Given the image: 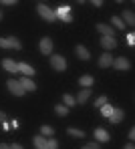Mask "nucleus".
I'll use <instances>...</instances> for the list:
<instances>
[{"label": "nucleus", "instance_id": "obj_1", "mask_svg": "<svg viewBox=\"0 0 135 149\" xmlns=\"http://www.w3.org/2000/svg\"><path fill=\"white\" fill-rule=\"evenodd\" d=\"M6 87H8V91H10L12 95H16V97H22V95L26 93V91L22 89V85H20L18 81H14V79H10V81L6 83Z\"/></svg>", "mask_w": 135, "mask_h": 149}, {"label": "nucleus", "instance_id": "obj_2", "mask_svg": "<svg viewBox=\"0 0 135 149\" xmlns=\"http://www.w3.org/2000/svg\"><path fill=\"white\" fill-rule=\"evenodd\" d=\"M36 8H38V14H40L42 18H47V20H51V22H54V20H56V14H54V10H51L47 4H38Z\"/></svg>", "mask_w": 135, "mask_h": 149}, {"label": "nucleus", "instance_id": "obj_3", "mask_svg": "<svg viewBox=\"0 0 135 149\" xmlns=\"http://www.w3.org/2000/svg\"><path fill=\"white\" fill-rule=\"evenodd\" d=\"M0 49L20 50V49H22V45H20V40H16V38H0Z\"/></svg>", "mask_w": 135, "mask_h": 149}, {"label": "nucleus", "instance_id": "obj_4", "mask_svg": "<svg viewBox=\"0 0 135 149\" xmlns=\"http://www.w3.org/2000/svg\"><path fill=\"white\" fill-rule=\"evenodd\" d=\"M51 67H53L54 71H65L67 69V61L61 54H53L51 56Z\"/></svg>", "mask_w": 135, "mask_h": 149}, {"label": "nucleus", "instance_id": "obj_5", "mask_svg": "<svg viewBox=\"0 0 135 149\" xmlns=\"http://www.w3.org/2000/svg\"><path fill=\"white\" fill-rule=\"evenodd\" d=\"M40 52H42V54H51V52H53V40H51L49 36L40 38Z\"/></svg>", "mask_w": 135, "mask_h": 149}, {"label": "nucleus", "instance_id": "obj_6", "mask_svg": "<svg viewBox=\"0 0 135 149\" xmlns=\"http://www.w3.org/2000/svg\"><path fill=\"white\" fill-rule=\"evenodd\" d=\"M113 67H115L117 71H129V67H131V65H129V61H127V58L119 56V58H115V61H113Z\"/></svg>", "mask_w": 135, "mask_h": 149}, {"label": "nucleus", "instance_id": "obj_7", "mask_svg": "<svg viewBox=\"0 0 135 149\" xmlns=\"http://www.w3.org/2000/svg\"><path fill=\"white\" fill-rule=\"evenodd\" d=\"M101 47L107 50H113L115 47H117V40H115V36H103L101 38Z\"/></svg>", "mask_w": 135, "mask_h": 149}, {"label": "nucleus", "instance_id": "obj_8", "mask_svg": "<svg viewBox=\"0 0 135 149\" xmlns=\"http://www.w3.org/2000/svg\"><path fill=\"white\" fill-rule=\"evenodd\" d=\"M95 139H97L99 143H107L111 137H109V133L105 131V129H101V127H99V129H95Z\"/></svg>", "mask_w": 135, "mask_h": 149}, {"label": "nucleus", "instance_id": "obj_9", "mask_svg": "<svg viewBox=\"0 0 135 149\" xmlns=\"http://www.w3.org/2000/svg\"><path fill=\"white\" fill-rule=\"evenodd\" d=\"M16 67H18V73H24L28 79L34 74V69H32L30 65H26V63H16Z\"/></svg>", "mask_w": 135, "mask_h": 149}, {"label": "nucleus", "instance_id": "obj_10", "mask_svg": "<svg viewBox=\"0 0 135 149\" xmlns=\"http://www.w3.org/2000/svg\"><path fill=\"white\" fill-rule=\"evenodd\" d=\"M2 67H4L8 73H18V67H16V63H14V61H10V58H4V61H2Z\"/></svg>", "mask_w": 135, "mask_h": 149}, {"label": "nucleus", "instance_id": "obj_11", "mask_svg": "<svg viewBox=\"0 0 135 149\" xmlns=\"http://www.w3.org/2000/svg\"><path fill=\"white\" fill-rule=\"evenodd\" d=\"M97 30H99L103 36H113V34H115L113 26H109V24H97Z\"/></svg>", "mask_w": 135, "mask_h": 149}, {"label": "nucleus", "instance_id": "obj_12", "mask_svg": "<svg viewBox=\"0 0 135 149\" xmlns=\"http://www.w3.org/2000/svg\"><path fill=\"white\" fill-rule=\"evenodd\" d=\"M113 65V58H111V54H101V58H99V67L101 69H107Z\"/></svg>", "mask_w": 135, "mask_h": 149}, {"label": "nucleus", "instance_id": "obj_13", "mask_svg": "<svg viewBox=\"0 0 135 149\" xmlns=\"http://www.w3.org/2000/svg\"><path fill=\"white\" fill-rule=\"evenodd\" d=\"M75 52H77V56H79L81 61H89V56H91V54H89V50L85 49L83 45H79V47L75 49Z\"/></svg>", "mask_w": 135, "mask_h": 149}, {"label": "nucleus", "instance_id": "obj_14", "mask_svg": "<svg viewBox=\"0 0 135 149\" xmlns=\"http://www.w3.org/2000/svg\"><path fill=\"white\" fill-rule=\"evenodd\" d=\"M69 12H71V6H67V4H63V6H58V8L54 10L56 18H65V16H67Z\"/></svg>", "mask_w": 135, "mask_h": 149}, {"label": "nucleus", "instance_id": "obj_15", "mask_svg": "<svg viewBox=\"0 0 135 149\" xmlns=\"http://www.w3.org/2000/svg\"><path fill=\"white\" fill-rule=\"evenodd\" d=\"M121 119H123V109H113V113H111L109 121H111V123H119Z\"/></svg>", "mask_w": 135, "mask_h": 149}, {"label": "nucleus", "instance_id": "obj_16", "mask_svg": "<svg viewBox=\"0 0 135 149\" xmlns=\"http://www.w3.org/2000/svg\"><path fill=\"white\" fill-rule=\"evenodd\" d=\"M18 83L22 85V89H24V91H34V89H36V85H34V83H32V79H28V77H24V79H22V81H18Z\"/></svg>", "mask_w": 135, "mask_h": 149}, {"label": "nucleus", "instance_id": "obj_17", "mask_svg": "<svg viewBox=\"0 0 135 149\" xmlns=\"http://www.w3.org/2000/svg\"><path fill=\"white\" fill-rule=\"evenodd\" d=\"M89 97H91V89H83L81 93H79V97H77L75 101H77V105H81V103H85Z\"/></svg>", "mask_w": 135, "mask_h": 149}, {"label": "nucleus", "instance_id": "obj_18", "mask_svg": "<svg viewBox=\"0 0 135 149\" xmlns=\"http://www.w3.org/2000/svg\"><path fill=\"white\" fill-rule=\"evenodd\" d=\"M79 85L85 87V89H89V87L93 85V77H91V74H83L81 79H79Z\"/></svg>", "mask_w": 135, "mask_h": 149}, {"label": "nucleus", "instance_id": "obj_19", "mask_svg": "<svg viewBox=\"0 0 135 149\" xmlns=\"http://www.w3.org/2000/svg\"><path fill=\"white\" fill-rule=\"evenodd\" d=\"M32 143H34V147H36V149H47V139L40 137V135H36V137L32 139Z\"/></svg>", "mask_w": 135, "mask_h": 149}, {"label": "nucleus", "instance_id": "obj_20", "mask_svg": "<svg viewBox=\"0 0 135 149\" xmlns=\"http://www.w3.org/2000/svg\"><path fill=\"white\" fill-rule=\"evenodd\" d=\"M121 20H125L127 24H135V14L131 12V10H125V12H123V18H121Z\"/></svg>", "mask_w": 135, "mask_h": 149}, {"label": "nucleus", "instance_id": "obj_21", "mask_svg": "<svg viewBox=\"0 0 135 149\" xmlns=\"http://www.w3.org/2000/svg\"><path fill=\"white\" fill-rule=\"evenodd\" d=\"M54 113L61 115V117H67V115H69V107H65V105H56V107H54Z\"/></svg>", "mask_w": 135, "mask_h": 149}, {"label": "nucleus", "instance_id": "obj_22", "mask_svg": "<svg viewBox=\"0 0 135 149\" xmlns=\"http://www.w3.org/2000/svg\"><path fill=\"white\" fill-rule=\"evenodd\" d=\"M67 133H69L71 137H79V139H81V137H85V133H83L81 129H73V127H69V129H67Z\"/></svg>", "mask_w": 135, "mask_h": 149}, {"label": "nucleus", "instance_id": "obj_23", "mask_svg": "<svg viewBox=\"0 0 135 149\" xmlns=\"http://www.w3.org/2000/svg\"><path fill=\"white\" fill-rule=\"evenodd\" d=\"M111 22H113L115 28H119V30H123V28H125V22H123L119 16H113V18H111Z\"/></svg>", "mask_w": 135, "mask_h": 149}, {"label": "nucleus", "instance_id": "obj_24", "mask_svg": "<svg viewBox=\"0 0 135 149\" xmlns=\"http://www.w3.org/2000/svg\"><path fill=\"white\" fill-rule=\"evenodd\" d=\"M63 101H65V107H75V105H77L75 97H71V95H65V97H63Z\"/></svg>", "mask_w": 135, "mask_h": 149}, {"label": "nucleus", "instance_id": "obj_25", "mask_svg": "<svg viewBox=\"0 0 135 149\" xmlns=\"http://www.w3.org/2000/svg\"><path fill=\"white\" fill-rule=\"evenodd\" d=\"M101 113H103V117H111V113H113V107H111L109 103H105V105L101 107Z\"/></svg>", "mask_w": 135, "mask_h": 149}, {"label": "nucleus", "instance_id": "obj_26", "mask_svg": "<svg viewBox=\"0 0 135 149\" xmlns=\"http://www.w3.org/2000/svg\"><path fill=\"white\" fill-rule=\"evenodd\" d=\"M40 133H42V135H54V129L49 127V125H45V127L40 129Z\"/></svg>", "mask_w": 135, "mask_h": 149}, {"label": "nucleus", "instance_id": "obj_27", "mask_svg": "<svg viewBox=\"0 0 135 149\" xmlns=\"http://www.w3.org/2000/svg\"><path fill=\"white\" fill-rule=\"evenodd\" d=\"M47 149H58V141L56 139H49L47 141Z\"/></svg>", "mask_w": 135, "mask_h": 149}, {"label": "nucleus", "instance_id": "obj_28", "mask_svg": "<svg viewBox=\"0 0 135 149\" xmlns=\"http://www.w3.org/2000/svg\"><path fill=\"white\" fill-rule=\"evenodd\" d=\"M105 103H107V97H105V95H101V97H99V99L95 101V107H103V105H105Z\"/></svg>", "mask_w": 135, "mask_h": 149}, {"label": "nucleus", "instance_id": "obj_29", "mask_svg": "<svg viewBox=\"0 0 135 149\" xmlns=\"http://www.w3.org/2000/svg\"><path fill=\"white\" fill-rule=\"evenodd\" d=\"M127 45H135V34H127Z\"/></svg>", "mask_w": 135, "mask_h": 149}, {"label": "nucleus", "instance_id": "obj_30", "mask_svg": "<svg viewBox=\"0 0 135 149\" xmlns=\"http://www.w3.org/2000/svg\"><path fill=\"white\" fill-rule=\"evenodd\" d=\"M83 149H99V143H87Z\"/></svg>", "mask_w": 135, "mask_h": 149}, {"label": "nucleus", "instance_id": "obj_31", "mask_svg": "<svg viewBox=\"0 0 135 149\" xmlns=\"http://www.w3.org/2000/svg\"><path fill=\"white\" fill-rule=\"evenodd\" d=\"M71 20H73V16H71V14H67V16L63 18V22H71Z\"/></svg>", "mask_w": 135, "mask_h": 149}, {"label": "nucleus", "instance_id": "obj_32", "mask_svg": "<svg viewBox=\"0 0 135 149\" xmlns=\"http://www.w3.org/2000/svg\"><path fill=\"white\" fill-rule=\"evenodd\" d=\"M4 119H6V113H2V111H0V123H4Z\"/></svg>", "mask_w": 135, "mask_h": 149}, {"label": "nucleus", "instance_id": "obj_33", "mask_svg": "<svg viewBox=\"0 0 135 149\" xmlns=\"http://www.w3.org/2000/svg\"><path fill=\"white\" fill-rule=\"evenodd\" d=\"M10 149H24V147H22V145H18V143H14V145H12Z\"/></svg>", "mask_w": 135, "mask_h": 149}, {"label": "nucleus", "instance_id": "obj_34", "mask_svg": "<svg viewBox=\"0 0 135 149\" xmlns=\"http://www.w3.org/2000/svg\"><path fill=\"white\" fill-rule=\"evenodd\" d=\"M0 149H10V145H6V143H0Z\"/></svg>", "mask_w": 135, "mask_h": 149}, {"label": "nucleus", "instance_id": "obj_35", "mask_svg": "<svg viewBox=\"0 0 135 149\" xmlns=\"http://www.w3.org/2000/svg\"><path fill=\"white\" fill-rule=\"evenodd\" d=\"M125 149H135V147L131 145V143H129V145H125Z\"/></svg>", "mask_w": 135, "mask_h": 149}, {"label": "nucleus", "instance_id": "obj_36", "mask_svg": "<svg viewBox=\"0 0 135 149\" xmlns=\"http://www.w3.org/2000/svg\"><path fill=\"white\" fill-rule=\"evenodd\" d=\"M0 20H2V12H0Z\"/></svg>", "mask_w": 135, "mask_h": 149}]
</instances>
